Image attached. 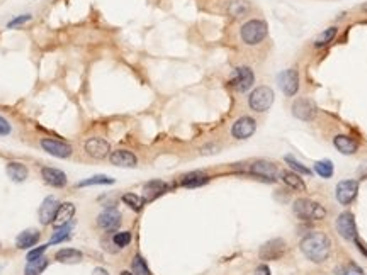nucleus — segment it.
<instances>
[{"label": "nucleus", "mask_w": 367, "mask_h": 275, "mask_svg": "<svg viewBox=\"0 0 367 275\" xmlns=\"http://www.w3.org/2000/svg\"><path fill=\"white\" fill-rule=\"evenodd\" d=\"M73 214H75V206L72 202H65L60 204L58 210H56V216L53 219V228H63L67 224H70V221L73 219Z\"/></svg>", "instance_id": "nucleus-19"}, {"label": "nucleus", "mask_w": 367, "mask_h": 275, "mask_svg": "<svg viewBox=\"0 0 367 275\" xmlns=\"http://www.w3.org/2000/svg\"><path fill=\"white\" fill-rule=\"evenodd\" d=\"M301 252L304 253V256L313 264H323L328 260L331 252V242L325 233L319 231H313L301 242Z\"/></svg>", "instance_id": "nucleus-1"}, {"label": "nucleus", "mask_w": 367, "mask_h": 275, "mask_svg": "<svg viewBox=\"0 0 367 275\" xmlns=\"http://www.w3.org/2000/svg\"><path fill=\"white\" fill-rule=\"evenodd\" d=\"M253 84H255V75L248 66H238L233 70L230 85L236 92H247L253 87Z\"/></svg>", "instance_id": "nucleus-5"}, {"label": "nucleus", "mask_w": 367, "mask_h": 275, "mask_svg": "<svg viewBox=\"0 0 367 275\" xmlns=\"http://www.w3.org/2000/svg\"><path fill=\"white\" fill-rule=\"evenodd\" d=\"M284 253H286V243H284V240L275 238V240L267 242L260 248V258L265 260V262L279 260L284 256Z\"/></svg>", "instance_id": "nucleus-13"}, {"label": "nucleus", "mask_w": 367, "mask_h": 275, "mask_svg": "<svg viewBox=\"0 0 367 275\" xmlns=\"http://www.w3.org/2000/svg\"><path fill=\"white\" fill-rule=\"evenodd\" d=\"M269 34V28L260 19H252L245 22L240 29V38L247 46H257L265 40Z\"/></svg>", "instance_id": "nucleus-2"}, {"label": "nucleus", "mask_w": 367, "mask_h": 275, "mask_svg": "<svg viewBox=\"0 0 367 275\" xmlns=\"http://www.w3.org/2000/svg\"><path fill=\"white\" fill-rule=\"evenodd\" d=\"M7 175H9V178L12 180V182H24L26 178H28V168L23 165V163H19V162H11V163H7Z\"/></svg>", "instance_id": "nucleus-23"}, {"label": "nucleus", "mask_w": 367, "mask_h": 275, "mask_svg": "<svg viewBox=\"0 0 367 275\" xmlns=\"http://www.w3.org/2000/svg\"><path fill=\"white\" fill-rule=\"evenodd\" d=\"M253 275H270V268L267 265H260V267H257Z\"/></svg>", "instance_id": "nucleus-40"}, {"label": "nucleus", "mask_w": 367, "mask_h": 275, "mask_svg": "<svg viewBox=\"0 0 367 275\" xmlns=\"http://www.w3.org/2000/svg\"><path fill=\"white\" fill-rule=\"evenodd\" d=\"M82 258H84L82 252L73 250V248H63V250L56 252L55 255V260L60 264H79Z\"/></svg>", "instance_id": "nucleus-25"}, {"label": "nucleus", "mask_w": 367, "mask_h": 275, "mask_svg": "<svg viewBox=\"0 0 367 275\" xmlns=\"http://www.w3.org/2000/svg\"><path fill=\"white\" fill-rule=\"evenodd\" d=\"M121 275H135V274H131V272H121Z\"/></svg>", "instance_id": "nucleus-42"}, {"label": "nucleus", "mask_w": 367, "mask_h": 275, "mask_svg": "<svg viewBox=\"0 0 367 275\" xmlns=\"http://www.w3.org/2000/svg\"><path fill=\"white\" fill-rule=\"evenodd\" d=\"M109 184H114V178L106 177V175H94L84 182H80L77 187H90V186H109Z\"/></svg>", "instance_id": "nucleus-30"}, {"label": "nucleus", "mask_w": 367, "mask_h": 275, "mask_svg": "<svg viewBox=\"0 0 367 275\" xmlns=\"http://www.w3.org/2000/svg\"><path fill=\"white\" fill-rule=\"evenodd\" d=\"M41 178L45 180L48 186L62 188L67 186V175L58 168H51V166H43L41 168Z\"/></svg>", "instance_id": "nucleus-18"}, {"label": "nucleus", "mask_w": 367, "mask_h": 275, "mask_svg": "<svg viewBox=\"0 0 367 275\" xmlns=\"http://www.w3.org/2000/svg\"><path fill=\"white\" fill-rule=\"evenodd\" d=\"M92 275H109V274H107V270H104V268H96L92 272Z\"/></svg>", "instance_id": "nucleus-41"}, {"label": "nucleus", "mask_w": 367, "mask_h": 275, "mask_svg": "<svg viewBox=\"0 0 367 275\" xmlns=\"http://www.w3.org/2000/svg\"><path fill=\"white\" fill-rule=\"evenodd\" d=\"M131 268H133V274H135V275H152V274H150L148 265H146V262L141 258L140 255H136L135 258H133Z\"/></svg>", "instance_id": "nucleus-34"}, {"label": "nucleus", "mask_w": 367, "mask_h": 275, "mask_svg": "<svg viewBox=\"0 0 367 275\" xmlns=\"http://www.w3.org/2000/svg\"><path fill=\"white\" fill-rule=\"evenodd\" d=\"M145 200H153L160 197L162 194H165L167 192V186L163 182H160V180H153V182H148L145 186Z\"/></svg>", "instance_id": "nucleus-27"}, {"label": "nucleus", "mask_w": 367, "mask_h": 275, "mask_svg": "<svg viewBox=\"0 0 367 275\" xmlns=\"http://www.w3.org/2000/svg\"><path fill=\"white\" fill-rule=\"evenodd\" d=\"M292 114H294L296 119H299V121H313L314 118H316L318 114V107L314 104V100L311 98H297L294 102V106H292Z\"/></svg>", "instance_id": "nucleus-6"}, {"label": "nucleus", "mask_w": 367, "mask_h": 275, "mask_svg": "<svg viewBox=\"0 0 367 275\" xmlns=\"http://www.w3.org/2000/svg\"><path fill=\"white\" fill-rule=\"evenodd\" d=\"M46 248H48V244H43V246H40V248H34V250H31V252L28 253V256H26V260H28V262H34V260L41 258V256H43V253L46 252Z\"/></svg>", "instance_id": "nucleus-37"}, {"label": "nucleus", "mask_w": 367, "mask_h": 275, "mask_svg": "<svg viewBox=\"0 0 367 275\" xmlns=\"http://www.w3.org/2000/svg\"><path fill=\"white\" fill-rule=\"evenodd\" d=\"M292 210L297 218L304 219V221H321L326 218V209L321 204L309 199H297L292 206Z\"/></svg>", "instance_id": "nucleus-3"}, {"label": "nucleus", "mask_w": 367, "mask_h": 275, "mask_svg": "<svg viewBox=\"0 0 367 275\" xmlns=\"http://www.w3.org/2000/svg\"><path fill=\"white\" fill-rule=\"evenodd\" d=\"M357 194H359V182L355 180H343L336 186V200L342 206L352 204Z\"/></svg>", "instance_id": "nucleus-11"}, {"label": "nucleus", "mask_w": 367, "mask_h": 275, "mask_svg": "<svg viewBox=\"0 0 367 275\" xmlns=\"http://www.w3.org/2000/svg\"><path fill=\"white\" fill-rule=\"evenodd\" d=\"M284 162L287 163L289 166L292 168V172H296V174H301V175H311V170L308 168V166H304L301 162H297L292 154H286L284 156Z\"/></svg>", "instance_id": "nucleus-31"}, {"label": "nucleus", "mask_w": 367, "mask_h": 275, "mask_svg": "<svg viewBox=\"0 0 367 275\" xmlns=\"http://www.w3.org/2000/svg\"><path fill=\"white\" fill-rule=\"evenodd\" d=\"M60 204L55 197H46L43 200V204L40 206V210H38V216H40V222L41 224H51L53 219L56 216V210H58Z\"/></svg>", "instance_id": "nucleus-16"}, {"label": "nucleus", "mask_w": 367, "mask_h": 275, "mask_svg": "<svg viewBox=\"0 0 367 275\" xmlns=\"http://www.w3.org/2000/svg\"><path fill=\"white\" fill-rule=\"evenodd\" d=\"M333 144L342 154H355L357 150H359V144H357L355 140H352L350 136H343V134L335 136Z\"/></svg>", "instance_id": "nucleus-20"}, {"label": "nucleus", "mask_w": 367, "mask_h": 275, "mask_svg": "<svg viewBox=\"0 0 367 275\" xmlns=\"http://www.w3.org/2000/svg\"><path fill=\"white\" fill-rule=\"evenodd\" d=\"M38 242H40V233L34 230H29L17 236L16 246L19 248V250H29V248H33Z\"/></svg>", "instance_id": "nucleus-22"}, {"label": "nucleus", "mask_w": 367, "mask_h": 275, "mask_svg": "<svg viewBox=\"0 0 367 275\" xmlns=\"http://www.w3.org/2000/svg\"><path fill=\"white\" fill-rule=\"evenodd\" d=\"M335 166L330 160H321L314 163V174H318L321 178H331L333 177Z\"/></svg>", "instance_id": "nucleus-28"}, {"label": "nucleus", "mask_w": 367, "mask_h": 275, "mask_svg": "<svg viewBox=\"0 0 367 275\" xmlns=\"http://www.w3.org/2000/svg\"><path fill=\"white\" fill-rule=\"evenodd\" d=\"M250 172H252L253 175H257V177L269 180V182H275V178H277V166H275L274 163L265 162V160L252 163V165H250Z\"/></svg>", "instance_id": "nucleus-15"}, {"label": "nucleus", "mask_w": 367, "mask_h": 275, "mask_svg": "<svg viewBox=\"0 0 367 275\" xmlns=\"http://www.w3.org/2000/svg\"><path fill=\"white\" fill-rule=\"evenodd\" d=\"M226 12H228V16L235 17V19L245 17V16H247L248 12H250V4H248V0H228Z\"/></svg>", "instance_id": "nucleus-21"}, {"label": "nucleus", "mask_w": 367, "mask_h": 275, "mask_svg": "<svg viewBox=\"0 0 367 275\" xmlns=\"http://www.w3.org/2000/svg\"><path fill=\"white\" fill-rule=\"evenodd\" d=\"M123 202L128 206V208H131L133 210H141L145 204V199L136 194H124L123 196Z\"/></svg>", "instance_id": "nucleus-33"}, {"label": "nucleus", "mask_w": 367, "mask_h": 275, "mask_svg": "<svg viewBox=\"0 0 367 275\" xmlns=\"http://www.w3.org/2000/svg\"><path fill=\"white\" fill-rule=\"evenodd\" d=\"M109 160L112 165L121 166V168H133L138 165V158L128 150H116L109 154Z\"/></svg>", "instance_id": "nucleus-17"}, {"label": "nucleus", "mask_w": 367, "mask_h": 275, "mask_svg": "<svg viewBox=\"0 0 367 275\" xmlns=\"http://www.w3.org/2000/svg\"><path fill=\"white\" fill-rule=\"evenodd\" d=\"M279 87L284 92V96L294 97L299 90V73L297 70H286L279 75Z\"/></svg>", "instance_id": "nucleus-12"}, {"label": "nucleus", "mask_w": 367, "mask_h": 275, "mask_svg": "<svg viewBox=\"0 0 367 275\" xmlns=\"http://www.w3.org/2000/svg\"><path fill=\"white\" fill-rule=\"evenodd\" d=\"M209 182V177L202 172H192V174H187L182 178V186L187 188H196L201 186H206Z\"/></svg>", "instance_id": "nucleus-26"}, {"label": "nucleus", "mask_w": 367, "mask_h": 275, "mask_svg": "<svg viewBox=\"0 0 367 275\" xmlns=\"http://www.w3.org/2000/svg\"><path fill=\"white\" fill-rule=\"evenodd\" d=\"M257 131V122L255 119L248 118V116H243V118L236 119L235 124L231 126V136L235 140H248L255 134Z\"/></svg>", "instance_id": "nucleus-9"}, {"label": "nucleus", "mask_w": 367, "mask_h": 275, "mask_svg": "<svg viewBox=\"0 0 367 275\" xmlns=\"http://www.w3.org/2000/svg\"><path fill=\"white\" fill-rule=\"evenodd\" d=\"M119 224H121V212L114 208L102 210L97 218V226L104 231H116Z\"/></svg>", "instance_id": "nucleus-14"}, {"label": "nucleus", "mask_w": 367, "mask_h": 275, "mask_svg": "<svg viewBox=\"0 0 367 275\" xmlns=\"http://www.w3.org/2000/svg\"><path fill=\"white\" fill-rule=\"evenodd\" d=\"M40 144L46 153L55 158H70L73 152L72 146L68 143H63L60 140H53V138H43Z\"/></svg>", "instance_id": "nucleus-7"}, {"label": "nucleus", "mask_w": 367, "mask_h": 275, "mask_svg": "<svg viewBox=\"0 0 367 275\" xmlns=\"http://www.w3.org/2000/svg\"><path fill=\"white\" fill-rule=\"evenodd\" d=\"M280 178H282V182L286 184L287 187L294 188V190H299V192H306V184L304 180L301 178V175H297L296 172H282L280 174Z\"/></svg>", "instance_id": "nucleus-24"}, {"label": "nucleus", "mask_w": 367, "mask_h": 275, "mask_svg": "<svg viewBox=\"0 0 367 275\" xmlns=\"http://www.w3.org/2000/svg\"><path fill=\"white\" fill-rule=\"evenodd\" d=\"M112 243L116 244L118 248H126L129 243H131V233L129 231H121V233H116L112 236Z\"/></svg>", "instance_id": "nucleus-36"}, {"label": "nucleus", "mask_w": 367, "mask_h": 275, "mask_svg": "<svg viewBox=\"0 0 367 275\" xmlns=\"http://www.w3.org/2000/svg\"><path fill=\"white\" fill-rule=\"evenodd\" d=\"M70 231H72L70 224L63 226V228H58V230H56V233L53 234V238L50 240V244H56V243H62V242H65V240H68V238H70Z\"/></svg>", "instance_id": "nucleus-35"}, {"label": "nucleus", "mask_w": 367, "mask_h": 275, "mask_svg": "<svg viewBox=\"0 0 367 275\" xmlns=\"http://www.w3.org/2000/svg\"><path fill=\"white\" fill-rule=\"evenodd\" d=\"M46 267H48V260L41 256V258L34 262H28V265L24 268V275H40Z\"/></svg>", "instance_id": "nucleus-29"}, {"label": "nucleus", "mask_w": 367, "mask_h": 275, "mask_svg": "<svg viewBox=\"0 0 367 275\" xmlns=\"http://www.w3.org/2000/svg\"><path fill=\"white\" fill-rule=\"evenodd\" d=\"M29 20H31V16H19V17H16V19H12L11 22L7 24V28L14 29V28H17V26H23L26 22H29Z\"/></svg>", "instance_id": "nucleus-38"}, {"label": "nucleus", "mask_w": 367, "mask_h": 275, "mask_svg": "<svg viewBox=\"0 0 367 275\" xmlns=\"http://www.w3.org/2000/svg\"><path fill=\"white\" fill-rule=\"evenodd\" d=\"M336 231L342 238L348 240V242H353L357 240V224H355V218H353L352 212H343L340 214L338 219H336Z\"/></svg>", "instance_id": "nucleus-10"}, {"label": "nucleus", "mask_w": 367, "mask_h": 275, "mask_svg": "<svg viewBox=\"0 0 367 275\" xmlns=\"http://www.w3.org/2000/svg\"><path fill=\"white\" fill-rule=\"evenodd\" d=\"M336 32H338V29H336V28H330V29H326V31H323L318 36L316 42H314V44H316V48H323V46L330 44V42L335 40Z\"/></svg>", "instance_id": "nucleus-32"}, {"label": "nucleus", "mask_w": 367, "mask_h": 275, "mask_svg": "<svg viewBox=\"0 0 367 275\" xmlns=\"http://www.w3.org/2000/svg\"><path fill=\"white\" fill-rule=\"evenodd\" d=\"M85 153L94 160H104L111 154V144L102 138H90L84 144Z\"/></svg>", "instance_id": "nucleus-8"}, {"label": "nucleus", "mask_w": 367, "mask_h": 275, "mask_svg": "<svg viewBox=\"0 0 367 275\" xmlns=\"http://www.w3.org/2000/svg\"><path fill=\"white\" fill-rule=\"evenodd\" d=\"M274 90L270 87H258L250 94L248 106L253 112H267L274 104Z\"/></svg>", "instance_id": "nucleus-4"}, {"label": "nucleus", "mask_w": 367, "mask_h": 275, "mask_svg": "<svg viewBox=\"0 0 367 275\" xmlns=\"http://www.w3.org/2000/svg\"><path fill=\"white\" fill-rule=\"evenodd\" d=\"M7 134H11V124L4 118H0V136H7Z\"/></svg>", "instance_id": "nucleus-39"}]
</instances>
